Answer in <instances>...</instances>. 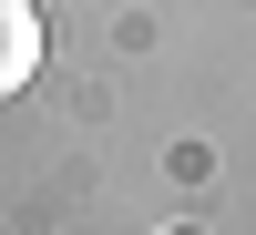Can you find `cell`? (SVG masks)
I'll return each instance as SVG.
<instances>
[{
  "label": "cell",
  "instance_id": "6da1fadb",
  "mask_svg": "<svg viewBox=\"0 0 256 235\" xmlns=\"http://www.w3.org/2000/svg\"><path fill=\"white\" fill-rule=\"evenodd\" d=\"M41 51H52L41 0H0V102H20V92L41 82Z\"/></svg>",
  "mask_w": 256,
  "mask_h": 235
}]
</instances>
